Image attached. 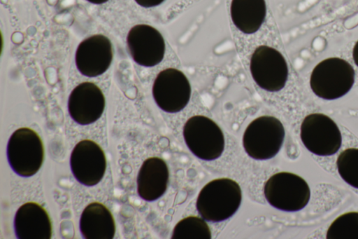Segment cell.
<instances>
[{"label":"cell","mask_w":358,"mask_h":239,"mask_svg":"<svg viewBox=\"0 0 358 239\" xmlns=\"http://www.w3.org/2000/svg\"><path fill=\"white\" fill-rule=\"evenodd\" d=\"M231 17L235 26L242 32H256L264 21L266 13L264 0H232Z\"/></svg>","instance_id":"17"},{"label":"cell","mask_w":358,"mask_h":239,"mask_svg":"<svg viewBox=\"0 0 358 239\" xmlns=\"http://www.w3.org/2000/svg\"><path fill=\"white\" fill-rule=\"evenodd\" d=\"M301 139L310 152L321 156L336 153L342 143L341 131L328 116L315 113L306 116L300 130Z\"/></svg>","instance_id":"7"},{"label":"cell","mask_w":358,"mask_h":239,"mask_svg":"<svg viewBox=\"0 0 358 239\" xmlns=\"http://www.w3.org/2000/svg\"><path fill=\"white\" fill-rule=\"evenodd\" d=\"M79 226L83 237L86 239H112L115 233V222L111 212L98 202L85 207Z\"/></svg>","instance_id":"16"},{"label":"cell","mask_w":358,"mask_h":239,"mask_svg":"<svg viewBox=\"0 0 358 239\" xmlns=\"http://www.w3.org/2000/svg\"><path fill=\"white\" fill-rule=\"evenodd\" d=\"M169 179L166 162L158 157L147 158L143 163L137 176V192L143 200L152 202L165 193Z\"/></svg>","instance_id":"15"},{"label":"cell","mask_w":358,"mask_h":239,"mask_svg":"<svg viewBox=\"0 0 358 239\" xmlns=\"http://www.w3.org/2000/svg\"><path fill=\"white\" fill-rule=\"evenodd\" d=\"M191 91L186 76L175 68L161 71L152 86L156 104L168 113H176L184 109L189 102Z\"/></svg>","instance_id":"9"},{"label":"cell","mask_w":358,"mask_h":239,"mask_svg":"<svg viewBox=\"0 0 358 239\" xmlns=\"http://www.w3.org/2000/svg\"><path fill=\"white\" fill-rule=\"evenodd\" d=\"M173 239H210L211 233L206 222L196 216H189L175 226Z\"/></svg>","instance_id":"18"},{"label":"cell","mask_w":358,"mask_h":239,"mask_svg":"<svg viewBox=\"0 0 358 239\" xmlns=\"http://www.w3.org/2000/svg\"><path fill=\"white\" fill-rule=\"evenodd\" d=\"M6 153L12 170L24 177L35 175L44 159L43 142L38 133L29 128H20L11 135Z\"/></svg>","instance_id":"3"},{"label":"cell","mask_w":358,"mask_h":239,"mask_svg":"<svg viewBox=\"0 0 358 239\" xmlns=\"http://www.w3.org/2000/svg\"><path fill=\"white\" fill-rule=\"evenodd\" d=\"M338 172L349 185L358 189V149L349 148L338 156L336 161Z\"/></svg>","instance_id":"20"},{"label":"cell","mask_w":358,"mask_h":239,"mask_svg":"<svg viewBox=\"0 0 358 239\" xmlns=\"http://www.w3.org/2000/svg\"><path fill=\"white\" fill-rule=\"evenodd\" d=\"M355 71L346 60L330 57L318 63L313 69L310 85L318 97L331 100L345 95L352 88Z\"/></svg>","instance_id":"2"},{"label":"cell","mask_w":358,"mask_h":239,"mask_svg":"<svg viewBox=\"0 0 358 239\" xmlns=\"http://www.w3.org/2000/svg\"><path fill=\"white\" fill-rule=\"evenodd\" d=\"M264 193L273 207L286 212H296L306 206L310 197L308 183L300 176L280 172L266 182Z\"/></svg>","instance_id":"5"},{"label":"cell","mask_w":358,"mask_h":239,"mask_svg":"<svg viewBox=\"0 0 358 239\" xmlns=\"http://www.w3.org/2000/svg\"><path fill=\"white\" fill-rule=\"evenodd\" d=\"M87 1L90 3L94 4H103L106 1H108V0H87Z\"/></svg>","instance_id":"23"},{"label":"cell","mask_w":358,"mask_h":239,"mask_svg":"<svg viewBox=\"0 0 358 239\" xmlns=\"http://www.w3.org/2000/svg\"><path fill=\"white\" fill-rule=\"evenodd\" d=\"M250 69L255 83L265 90L276 92L285 86L288 77L286 60L272 47L258 46L252 55Z\"/></svg>","instance_id":"8"},{"label":"cell","mask_w":358,"mask_h":239,"mask_svg":"<svg viewBox=\"0 0 358 239\" xmlns=\"http://www.w3.org/2000/svg\"><path fill=\"white\" fill-rule=\"evenodd\" d=\"M285 138L282 123L271 116H262L253 120L243 137V145L248 155L257 160L274 157L280 151Z\"/></svg>","instance_id":"4"},{"label":"cell","mask_w":358,"mask_h":239,"mask_svg":"<svg viewBox=\"0 0 358 239\" xmlns=\"http://www.w3.org/2000/svg\"><path fill=\"white\" fill-rule=\"evenodd\" d=\"M164 0H135V1L142 7H154L162 4Z\"/></svg>","instance_id":"21"},{"label":"cell","mask_w":358,"mask_h":239,"mask_svg":"<svg viewBox=\"0 0 358 239\" xmlns=\"http://www.w3.org/2000/svg\"><path fill=\"white\" fill-rule=\"evenodd\" d=\"M73 175L81 184L92 186L103 178L106 158L101 147L90 139L81 140L74 146L70 157Z\"/></svg>","instance_id":"10"},{"label":"cell","mask_w":358,"mask_h":239,"mask_svg":"<svg viewBox=\"0 0 358 239\" xmlns=\"http://www.w3.org/2000/svg\"><path fill=\"white\" fill-rule=\"evenodd\" d=\"M242 191L229 178H220L206 184L199 192L196 207L205 220L220 222L231 217L238 209Z\"/></svg>","instance_id":"1"},{"label":"cell","mask_w":358,"mask_h":239,"mask_svg":"<svg viewBox=\"0 0 358 239\" xmlns=\"http://www.w3.org/2000/svg\"><path fill=\"white\" fill-rule=\"evenodd\" d=\"M112 60L111 42L102 34H95L81 41L75 57L78 71L88 77L103 74L110 66Z\"/></svg>","instance_id":"12"},{"label":"cell","mask_w":358,"mask_h":239,"mask_svg":"<svg viewBox=\"0 0 358 239\" xmlns=\"http://www.w3.org/2000/svg\"><path fill=\"white\" fill-rule=\"evenodd\" d=\"M14 229L19 239H50L52 235V224L47 211L34 202L26 203L18 208Z\"/></svg>","instance_id":"14"},{"label":"cell","mask_w":358,"mask_h":239,"mask_svg":"<svg viewBox=\"0 0 358 239\" xmlns=\"http://www.w3.org/2000/svg\"><path fill=\"white\" fill-rule=\"evenodd\" d=\"M352 56L355 63L356 64L357 66H358V41L356 42L354 46Z\"/></svg>","instance_id":"22"},{"label":"cell","mask_w":358,"mask_h":239,"mask_svg":"<svg viewBox=\"0 0 358 239\" xmlns=\"http://www.w3.org/2000/svg\"><path fill=\"white\" fill-rule=\"evenodd\" d=\"M183 137L192 153L202 160L217 159L224 149L222 130L215 122L202 115L194 116L187 121Z\"/></svg>","instance_id":"6"},{"label":"cell","mask_w":358,"mask_h":239,"mask_svg":"<svg viewBox=\"0 0 358 239\" xmlns=\"http://www.w3.org/2000/svg\"><path fill=\"white\" fill-rule=\"evenodd\" d=\"M105 103L104 95L96 84L83 82L71 91L68 101V110L75 122L80 125H89L101 116Z\"/></svg>","instance_id":"13"},{"label":"cell","mask_w":358,"mask_h":239,"mask_svg":"<svg viewBox=\"0 0 358 239\" xmlns=\"http://www.w3.org/2000/svg\"><path fill=\"white\" fill-rule=\"evenodd\" d=\"M327 239H358V212H350L338 217L330 225Z\"/></svg>","instance_id":"19"},{"label":"cell","mask_w":358,"mask_h":239,"mask_svg":"<svg viewBox=\"0 0 358 239\" xmlns=\"http://www.w3.org/2000/svg\"><path fill=\"white\" fill-rule=\"evenodd\" d=\"M128 51L132 59L144 67H153L163 60L165 42L161 33L152 26H134L127 36Z\"/></svg>","instance_id":"11"}]
</instances>
